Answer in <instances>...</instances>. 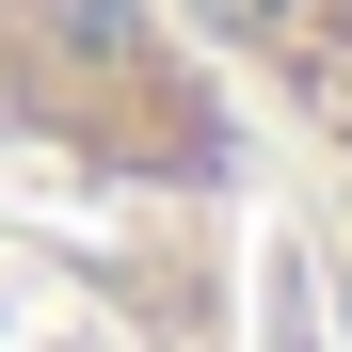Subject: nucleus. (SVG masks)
<instances>
[{
	"label": "nucleus",
	"mask_w": 352,
	"mask_h": 352,
	"mask_svg": "<svg viewBox=\"0 0 352 352\" xmlns=\"http://www.w3.org/2000/svg\"><path fill=\"white\" fill-rule=\"evenodd\" d=\"M160 16L256 144H288L305 176L352 192V0H160Z\"/></svg>",
	"instance_id": "nucleus-3"
},
{
	"label": "nucleus",
	"mask_w": 352,
	"mask_h": 352,
	"mask_svg": "<svg viewBox=\"0 0 352 352\" xmlns=\"http://www.w3.org/2000/svg\"><path fill=\"white\" fill-rule=\"evenodd\" d=\"M0 176L256 192V129L176 48L160 0H0Z\"/></svg>",
	"instance_id": "nucleus-2"
},
{
	"label": "nucleus",
	"mask_w": 352,
	"mask_h": 352,
	"mask_svg": "<svg viewBox=\"0 0 352 352\" xmlns=\"http://www.w3.org/2000/svg\"><path fill=\"white\" fill-rule=\"evenodd\" d=\"M0 352H272L241 192L0 176Z\"/></svg>",
	"instance_id": "nucleus-1"
}]
</instances>
